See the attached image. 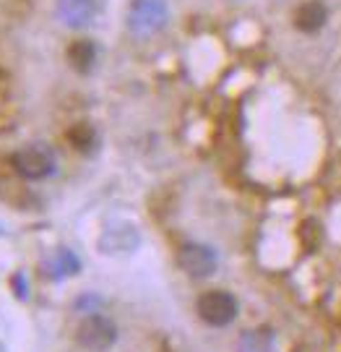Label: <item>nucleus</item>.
I'll return each mask as SVG.
<instances>
[{
  "label": "nucleus",
  "instance_id": "1",
  "mask_svg": "<svg viewBox=\"0 0 341 352\" xmlns=\"http://www.w3.org/2000/svg\"><path fill=\"white\" fill-rule=\"evenodd\" d=\"M76 342L89 352H107L117 342V327L102 314H86L76 327Z\"/></svg>",
  "mask_w": 341,
  "mask_h": 352
},
{
  "label": "nucleus",
  "instance_id": "2",
  "mask_svg": "<svg viewBox=\"0 0 341 352\" xmlns=\"http://www.w3.org/2000/svg\"><path fill=\"white\" fill-rule=\"evenodd\" d=\"M196 311L201 316V321H206L209 327H229L240 314V305L235 300V295L227 289H209L198 298Z\"/></svg>",
  "mask_w": 341,
  "mask_h": 352
},
{
  "label": "nucleus",
  "instance_id": "3",
  "mask_svg": "<svg viewBox=\"0 0 341 352\" xmlns=\"http://www.w3.org/2000/svg\"><path fill=\"white\" fill-rule=\"evenodd\" d=\"M11 164L26 180H45L58 170L55 154L47 146H24L11 157Z\"/></svg>",
  "mask_w": 341,
  "mask_h": 352
},
{
  "label": "nucleus",
  "instance_id": "4",
  "mask_svg": "<svg viewBox=\"0 0 341 352\" xmlns=\"http://www.w3.org/2000/svg\"><path fill=\"white\" fill-rule=\"evenodd\" d=\"M167 21V6L165 0H133L130 11H128V29L133 34H154L156 29H162Z\"/></svg>",
  "mask_w": 341,
  "mask_h": 352
},
{
  "label": "nucleus",
  "instance_id": "5",
  "mask_svg": "<svg viewBox=\"0 0 341 352\" xmlns=\"http://www.w3.org/2000/svg\"><path fill=\"white\" fill-rule=\"evenodd\" d=\"M177 261L183 266V272L196 279L211 277L219 266L216 251L211 245H203V243H185L180 253H177Z\"/></svg>",
  "mask_w": 341,
  "mask_h": 352
},
{
  "label": "nucleus",
  "instance_id": "6",
  "mask_svg": "<svg viewBox=\"0 0 341 352\" xmlns=\"http://www.w3.org/2000/svg\"><path fill=\"white\" fill-rule=\"evenodd\" d=\"M58 16L63 19L65 26H89L97 16V3L94 0H58Z\"/></svg>",
  "mask_w": 341,
  "mask_h": 352
},
{
  "label": "nucleus",
  "instance_id": "7",
  "mask_svg": "<svg viewBox=\"0 0 341 352\" xmlns=\"http://www.w3.org/2000/svg\"><path fill=\"white\" fill-rule=\"evenodd\" d=\"M326 19H329V11L318 0H307L303 6H297V11H294V26L300 32H310V34L320 32L323 24H326Z\"/></svg>",
  "mask_w": 341,
  "mask_h": 352
},
{
  "label": "nucleus",
  "instance_id": "8",
  "mask_svg": "<svg viewBox=\"0 0 341 352\" xmlns=\"http://www.w3.org/2000/svg\"><path fill=\"white\" fill-rule=\"evenodd\" d=\"M68 63L73 65L76 71H81V74H89L91 65L97 63V47H94V42H89V39L71 42V47H68Z\"/></svg>",
  "mask_w": 341,
  "mask_h": 352
},
{
  "label": "nucleus",
  "instance_id": "9",
  "mask_svg": "<svg viewBox=\"0 0 341 352\" xmlns=\"http://www.w3.org/2000/svg\"><path fill=\"white\" fill-rule=\"evenodd\" d=\"M237 352H274V337L268 331H248L237 342Z\"/></svg>",
  "mask_w": 341,
  "mask_h": 352
},
{
  "label": "nucleus",
  "instance_id": "10",
  "mask_svg": "<svg viewBox=\"0 0 341 352\" xmlns=\"http://www.w3.org/2000/svg\"><path fill=\"white\" fill-rule=\"evenodd\" d=\"M68 141L76 146V149L86 151L94 146V128L89 126H73L71 131H68Z\"/></svg>",
  "mask_w": 341,
  "mask_h": 352
},
{
  "label": "nucleus",
  "instance_id": "11",
  "mask_svg": "<svg viewBox=\"0 0 341 352\" xmlns=\"http://www.w3.org/2000/svg\"><path fill=\"white\" fill-rule=\"evenodd\" d=\"M58 266H60V272H65V274H73L78 269V261L76 256L71 251H60L58 253Z\"/></svg>",
  "mask_w": 341,
  "mask_h": 352
}]
</instances>
